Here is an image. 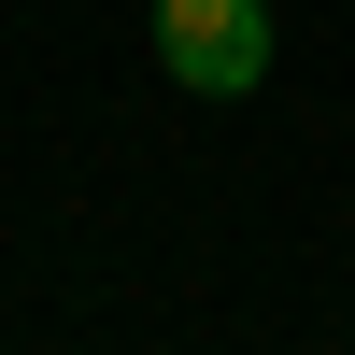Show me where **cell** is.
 I'll return each instance as SVG.
<instances>
[{"label":"cell","instance_id":"6da1fadb","mask_svg":"<svg viewBox=\"0 0 355 355\" xmlns=\"http://www.w3.org/2000/svg\"><path fill=\"white\" fill-rule=\"evenodd\" d=\"M157 57L199 100H242V85L270 71V15H256V0H157Z\"/></svg>","mask_w":355,"mask_h":355}]
</instances>
